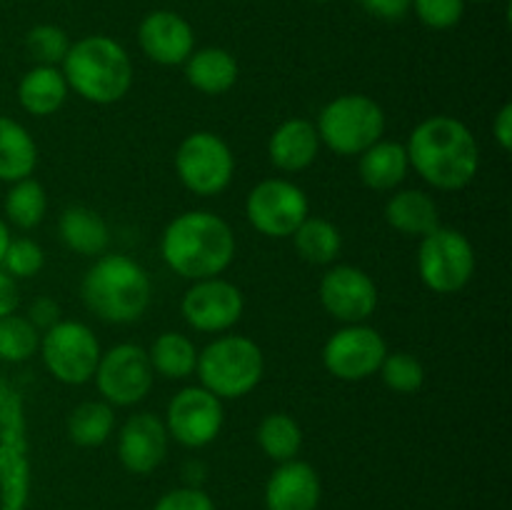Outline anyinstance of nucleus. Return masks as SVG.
Listing matches in <instances>:
<instances>
[{"mask_svg": "<svg viewBox=\"0 0 512 510\" xmlns=\"http://www.w3.org/2000/svg\"><path fill=\"white\" fill-rule=\"evenodd\" d=\"M45 263V255L40 250L38 243L23 238V240H10L8 250L3 255V265L8 270V275L13 278H30V275L38 273Z\"/></svg>", "mask_w": 512, "mask_h": 510, "instance_id": "f704fd0d", "label": "nucleus"}, {"mask_svg": "<svg viewBox=\"0 0 512 510\" xmlns=\"http://www.w3.org/2000/svg\"><path fill=\"white\" fill-rule=\"evenodd\" d=\"M165 453H168V428L155 415H133L120 430L118 455L130 473H153L165 460Z\"/></svg>", "mask_w": 512, "mask_h": 510, "instance_id": "f3484780", "label": "nucleus"}, {"mask_svg": "<svg viewBox=\"0 0 512 510\" xmlns=\"http://www.w3.org/2000/svg\"><path fill=\"white\" fill-rule=\"evenodd\" d=\"M478 3H485V0H478Z\"/></svg>", "mask_w": 512, "mask_h": 510, "instance_id": "37998d69", "label": "nucleus"}, {"mask_svg": "<svg viewBox=\"0 0 512 510\" xmlns=\"http://www.w3.org/2000/svg\"><path fill=\"white\" fill-rule=\"evenodd\" d=\"M263 353L243 335L213 340L198 355V373L203 388L215 398H243L263 378Z\"/></svg>", "mask_w": 512, "mask_h": 510, "instance_id": "39448f33", "label": "nucleus"}, {"mask_svg": "<svg viewBox=\"0 0 512 510\" xmlns=\"http://www.w3.org/2000/svg\"><path fill=\"white\" fill-rule=\"evenodd\" d=\"M43 360L60 383H88L100 360L98 338L83 323H55L43 338Z\"/></svg>", "mask_w": 512, "mask_h": 510, "instance_id": "1a4fd4ad", "label": "nucleus"}, {"mask_svg": "<svg viewBox=\"0 0 512 510\" xmlns=\"http://www.w3.org/2000/svg\"><path fill=\"white\" fill-rule=\"evenodd\" d=\"M318 503L320 478L303 460H285L265 488L268 510H318Z\"/></svg>", "mask_w": 512, "mask_h": 510, "instance_id": "a211bd4d", "label": "nucleus"}, {"mask_svg": "<svg viewBox=\"0 0 512 510\" xmlns=\"http://www.w3.org/2000/svg\"><path fill=\"white\" fill-rule=\"evenodd\" d=\"M38 163V148L28 130L0 115V180L18 183L28 178Z\"/></svg>", "mask_w": 512, "mask_h": 510, "instance_id": "5701e85b", "label": "nucleus"}, {"mask_svg": "<svg viewBox=\"0 0 512 510\" xmlns=\"http://www.w3.org/2000/svg\"><path fill=\"white\" fill-rule=\"evenodd\" d=\"M143 53L160 65H180L190 58L195 45L193 28L173 10H153L138 28Z\"/></svg>", "mask_w": 512, "mask_h": 510, "instance_id": "dca6fc26", "label": "nucleus"}, {"mask_svg": "<svg viewBox=\"0 0 512 510\" xmlns=\"http://www.w3.org/2000/svg\"><path fill=\"white\" fill-rule=\"evenodd\" d=\"M385 218L405 235H428L438 225V205L423 190H403L385 205Z\"/></svg>", "mask_w": 512, "mask_h": 510, "instance_id": "412c9836", "label": "nucleus"}, {"mask_svg": "<svg viewBox=\"0 0 512 510\" xmlns=\"http://www.w3.org/2000/svg\"><path fill=\"white\" fill-rule=\"evenodd\" d=\"M25 45H28L30 58L38 60L40 65H50V68L63 63L70 50L68 33L58 25H38V28H33L25 38Z\"/></svg>", "mask_w": 512, "mask_h": 510, "instance_id": "2f4dec72", "label": "nucleus"}, {"mask_svg": "<svg viewBox=\"0 0 512 510\" xmlns=\"http://www.w3.org/2000/svg\"><path fill=\"white\" fill-rule=\"evenodd\" d=\"M183 315L195 330H203V333L228 330L243 315V295L228 280H198L185 293Z\"/></svg>", "mask_w": 512, "mask_h": 510, "instance_id": "4468645a", "label": "nucleus"}, {"mask_svg": "<svg viewBox=\"0 0 512 510\" xmlns=\"http://www.w3.org/2000/svg\"><path fill=\"white\" fill-rule=\"evenodd\" d=\"M175 170L195 195H218L233 180L235 160L225 140L213 133H193L180 143Z\"/></svg>", "mask_w": 512, "mask_h": 510, "instance_id": "6e6552de", "label": "nucleus"}, {"mask_svg": "<svg viewBox=\"0 0 512 510\" xmlns=\"http://www.w3.org/2000/svg\"><path fill=\"white\" fill-rule=\"evenodd\" d=\"M60 308L50 298H40L30 305V323L35 328H53L58 323Z\"/></svg>", "mask_w": 512, "mask_h": 510, "instance_id": "4c0bfd02", "label": "nucleus"}, {"mask_svg": "<svg viewBox=\"0 0 512 510\" xmlns=\"http://www.w3.org/2000/svg\"><path fill=\"white\" fill-rule=\"evenodd\" d=\"M410 8L433 30H448L460 23L465 13V0H413Z\"/></svg>", "mask_w": 512, "mask_h": 510, "instance_id": "72a5a7b5", "label": "nucleus"}, {"mask_svg": "<svg viewBox=\"0 0 512 510\" xmlns=\"http://www.w3.org/2000/svg\"><path fill=\"white\" fill-rule=\"evenodd\" d=\"M185 75H188V83L200 93L220 95L233 88L238 80V63L228 50L203 48L198 53H190V58L185 60Z\"/></svg>", "mask_w": 512, "mask_h": 510, "instance_id": "aec40b11", "label": "nucleus"}, {"mask_svg": "<svg viewBox=\"0 0 512 510\" xmlns=\"http://www.w3.org/2000/svg\"><path fill=\"white\" fill-rule=\"evenodd\" d=\"M405 150L413 168L440 190L465 188L478 173L480 153L473 133L448 115L420 123Z\"/></svg>", "mask_w": 512, "mask_h": 510, "instance_id": "f257e3e1", "label": "nucleus"}, {"mask_svg": "<svg viewBox=\"0 0 512 510\" xmlns=\"http://www.w3.org/2000/svg\"><path fill=\"white\" fill-rule=\"evenodd\" d=\"M258 443L268 458L285 463V460H293L298 455L303 433H300L298 423L290 415L273 413L260 423Z\"/></svg>", "mask_w": 512, "mask_h": 510, "instance_id": "c85d7f7f", "label": "nucleus"}, {"mask_svg": "<svg viewBox=\"0 0 512 510\" xmlns=\"http://www.w3.org/2000/svg\"><path fill=\"white\" fill-rule=\"evenodd\" d=\"M370 15L380 20H403L410 13L413 0H360Z\"/></svg>", "mask_w": 512, "mask_h": 510, "instance_id": "e433bc0d", "label": "nucleus"}, {"mask_svg": "<svg viewBox=\"0 0 512 510\" xmlns=\"http://www.w3.org/2000/svg\"><path fill=\"white\" fill-rule=\"evenodd\" d=\"M38 345V328L28 318H20V315L0 318V360L23 363L38 350Z\"/></svg>", "mask_w": 512, "mask_h": 510, "instance_id": "7c9ffc66", "label": "nucleus"}, {"mask_svg": "<svg viewBox=\"0 0 512 510\" xmlns=\"http://www.w3.org/2000/svg\"><path fill=\"white\" fill-rule=\"evenodd\" d=\"M65 95H68V83H65L63 73L50 65H38L30 70L23 80H20L18 98L28 113L38 115H53L55 110L63 105Z\"/></svg>", "mask_w": 512, "mask_h": 510, "instance_id": "393cba45", "label": "nucleus"}, {"mask_svg": "<svg viewBox=\"0 0 512 510\" xmlns=\"http://www.w3.org/2000/svg\"><path fill=\"white\" fill-rule=\"evenodd\" d=\"M420 278L435 293H455L473 278L475 253L460 230L435 228L420 243Z\"/></svg>", "mask_w": 512, "mask_h": 510, "instance_id": "0eeeda50", "label": "nucleus"}, {"mask_svg": "<svg viewBox=\"0 0 512 510\" xmlns=\"http://www.w3.org/2000/svg\"><path fill=\"white\" fill-rule=\"evenodd\" d=\"M150 365L158 370L165 378H188L198 365V350H195L193 340H188L180 333H163L153 343L150 350Z\"/></svg>", "mask_w": 512, "mask_h": 510, "instance_id": "bb28decb", "label": "nucleus"}, {"mask_svg": "<svg viewBox=\"0 0 512 510\" xmlns=\"http://www.w3.org/2000/svg\"><path fill=\"white\" fill-rule=\"evenodd\" d=\"M293 238L300 258L313 265L333 263L340 253V245H343L340 230L323 218H305L293 233Z\"/></svg>", "mask_w": 512, "mask_h": 510, "instance_id": "a878e982", "label": "nucleus"}, {"mask_svg": "<svg viewBox=\"0 0 512 510\" xmlns=\"http://www.w3.org/2000/svg\"><path fill=\"white\" fill-rule=\"evenodd\" d=\"M385 355H388V348L378 330L350 325L325 343L323 363L335 378L365 380L378 373Z\"/></svg>", "mask_w": 512, "mask_h": 510, "instance_id": "f8f14e48", "label": "nucleus"}, {"mask_svg": "<svg viewBox=\"0 0 512 510\" xmlns=\"http://www.w3.org/2000/svg\"><path fill=\"white\" fill-rule=\"evenodd\" d=\"M155 510H215L210 495H205L198 488H178L165 493L158 500Z\"/></svg>", "mask_w": 512, "mask_h": 510, "instance_id": "c9c22d12", "label": "nucleus"}, {"mask_svg": "<svg viewBox=\"0 0 512 510\" xmlns=\"http://www.w3.org/2000/svg\"><path fill=\"white\" fill-rule=\"evenodd\" d=\"M248 220L270 238H288L308 218V198L288 180H265L248 195Z\"/></svg>", "mask_w": 512, "mask_h": 510, "instance_id": "9b49d317", "label": "nucleus"}, {"mask_svg": "<svg viewBox=\"0 0 512 510\" xmlns=\"http://www.w3.org/2000/svg\"><path fill=\"white\" fill-rule=\"evenodd\" d=\"M60 238L70 250L80 255H100L108 248V225L95 210L73 205L60 215Z\"/></svg>", "mask_w": 512, "mask_h": 510, "instance_id": "b1692460", "label": "nucleus"}, {"mask_svg": "<svg viewBox=\"0 0 512 510\" xmlns=\"http://www.w3.org/2000/svg\"><path fill=\"white\" fill-rule=\"evenodd\" d=\"M98 390L115 405H135L153 388V365L150 355L140 345L123 343L100 355Z\"/></svg>", "mask_w": 512, "mask_h": 510, "instance_id": "9d476101", "label": "nucleus"}, {"mask_svg": "<svg viewBox=\"0 0 512 510\" xmlns=\"http://www.w3.org/2000/svg\"><path fill=\"white\" fill-rule=\"evenodd\" d=\"M223 428V405L205 388H185L170 400L168 430L178 443L203 448Z\"/></svg>", "mask_w": 512, "mask_h": 510, "instance_id": "ddd939ff", "label": "nucleus"}, {"mask_svg": "<svg viewBox=\"0 0 512 510\" xmlns=\"http://www.w3.org/2000/svg\"><path fill=\"white\" fill-rule=\"evenodd\" d=\"M113 423L115 415L108 403L88 400L70 413L68 435L73 443L83 445V448H95V445H103L108 440Z\"/></svg>", "mask_w": 512, "mask_h": 510, "instance_id": "cd10ccee", "label": "nucleus"}, {"mask_svg": "<svg viewBox=\"0 0 512 510\" xmlns=\"http://www.w3.org/2000/svg\"><path fill=\"white\" fill-rule=\"evenodd\" d=\"M315 130L335 153L360 155L380 140L385 115L380 105L365 95H343L325 105Z\"/></svg>", "mask_w": 512, "mask_h": 510, "instance_id": "423d86ee", "label": "nucleus"}, {"mask_svg": "<svg viewBox=\"0 0 512 510\" xmlns=\"http://www.w3.org/2000/svg\"><path fill=\"white\" fill-rule=\"evenodd\" d=\"M45 210H48V198L43 185L30 178L18 180L5 198V213L18 228H35L43 220Z\"/></svg>", "mask_w": 512, "mask_h": 510, "instance_id": "c756f323", "label": "nucleus"}, {"mask_svg": "<svg viewBox=\"0 0 512 510\" xmlns=\"http://www.w3.org/2000/svg\"><path fill=\"white\" fill-rule=\"evenodd\" d=\"M380 373H383V383L390 390H398V393H415L425 380V370L420 360H415L408 353L385 355Z\"/></svg>", "mask_w": 512, "mask_h": 510, "instance_id": "473e14b6", "label": "nucleus"}, {"mask_svg": "<svg viewBox=\"0 0 512 510\" xmlns=\"http://www.w3.org/2000/svg\"><path fill=\"white\" fill-rule=\"evenodd\" d=\"M8 245H10V233L8 228H5L3 220H0V263H3V255L5 250H8Z\"/></svg>", "mask_w": 512, "mask_h": 510, "instance_id": "a19ab883", "label": "nucleus"}, {"mask_svg": "<svg viewBox=\"0 0 512 510\" xmlns=\"http://www.w3.org/2000/svg\"><path fill=\"white\" fill-rule=\"evenodd\" d=\"M163 258L178 275L208 280L223 273L235 255V238L223 218L205 210L183 213L165 228Z\"/></svg>", "mask_w": 512, "mask_h": 510, "instance_id": "f03ea898", "label": "nucleus"}, {"mask_svg": "<svg viewBox=\"0 0 512 510\" xmlns=\"http://www.w3.org/2000/svg\"><path fill=\"white\" fill-rule=\"evenodd\" d=\"M83 300L105 323H133L148 310L153 285L128 255H105L83 278Z\"/></svg>", "mask_w": 512, "mask_h": 510, "instance_id": "20e7f679", "label": "nucleus"}, {"mask_svg": "<svg viewBox=\"0 0 512 510\" xmlns=\"http://www.w3.org/2000/svg\"><path fill=\"white\" fill-rule=\"evenodd\" d=\"M63 78L80 98L108 105L133 85V63L120 43L108 35H88L70 45L63 60Z\"/></svg>", "mask_w": 512, "mask_h": 510, "instance_id": "7ed1b4c3", "label": "nucleus"}, {"mask_svg": "<svg viewBox=\"0 0 512 510\" xmlns=\"http://www.w3.org/2000/svg\"><path fill=\"white\" fill-rule=\"evenodd\" d=\"M320 300L333 318L345 323H360L370 318L378 305V288L360 268L338 265L328 270L320 283Z\"/></svg>", "mask_w": 512, "mask_h": 510, "instance_id": "2eb2a0df", "label": "nucleus"}, {"mask_svg": "<svg viewBox=\"0 0 512 510\" xmlns=\"http://www.w3.org/2000/svg\"><path fill=\"white\" fill-rule=\"evenodd\" d=\"M318 143L320 138L313 123L303 118L288 120L270 138V160L280 170L295 173V170H303L313 163L315 155H318Z\"/></svg>", "mask_w": 512, "mask_h": 510, "instance_id": "6ab92c4d", "label": "nucleus"}, {"mask_svg": "<svg viewBox=\"0 0 512 510\" xmlns=\"http://www.w3.org/2000/svg\"><path fill=\"white\" fill-rule=\"evenodd\" d=\"M408 150L398 143H375L360 153V178L368 188L390 190L408 175Z\"/></svg>", "mask_w": 512, "mask_h": 510, "instance_id": "4be33fe9", "label": "nucleus"}, {"mask_svg": "<svg viewBox=\"0 0 512 510\" xmlns=\"http://www.w3.org/2000/svg\"><path fill=\"white\" fill-rule=\"evenodd\" d=\"M20 303V293H18V285H15L13 275L3 273L0 270V318L5 315H13L15 308Z\"/></svg>", "mask_w": 512, "mask_h": 510, "instance_id": "58836bf2", "label": "nucleus"}, {"mask_svg": "<svg viewBox=\"0 0 512 510\" xmlns=\"http://www.w3.org/2000/svg\"><path fill=\"white\" fill-rule=\"evenodd\" d=\"M313 3H328V0H313Z\"/></svg>", "mask_w": 512, "mask_h": 510, "instance_id": "79ce46f5", "label": "nucleus"}, {"mask_svg": "<svg viewBox=\"0 0 512 510\" xmlns=\"http://www.w3.org/2000/svg\"><path fill=\"white\" fill-rule=\"evenodd\" d=\"M493 133H495V140L500 143V148L503 150L512 148V105L510 103H505L503 110L498 113V118H495Z\"/></svg>", "mask_w": 512, "mask_h": 510, "instance_id": "ea45409f", "label": "nucleus"}]
</instances>
